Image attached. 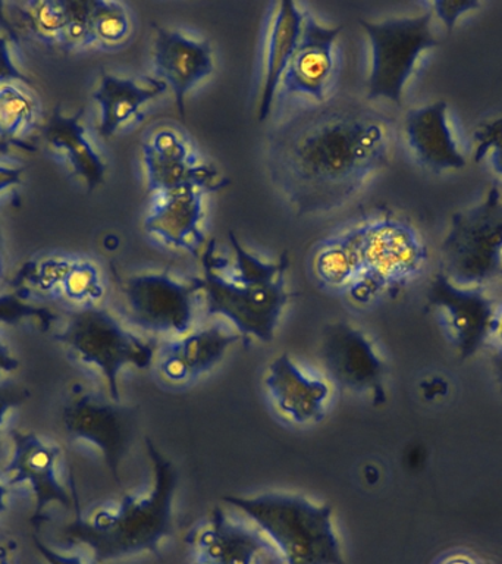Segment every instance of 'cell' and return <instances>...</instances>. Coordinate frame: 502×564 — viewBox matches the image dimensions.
<instances>
[{"mask_svg": "<svg viewBox=\"0 0 502 564\" xmlns=\"http://www.w3.org/2000/svg\"><path fill=\"white\" fill-rule=\"evenodd\" d=\"M26 167L17 159L0 156V205L7 194L13 192L24 181Z\"/></svg>", "mask_w": 502, "mask_h": 564, "instance_id": "d590c367", "label": "cell"}, {"mask_svg": "<svg viewBox=\"0 0 502 564\" xmlns=\"http://www.w3.org/2000/svg\"><path fill=\"white\" fill-rule=\"evenodd\" d=\"M9 487L2 478H0V513L8 509Z\"/></svg>", "mask_w": 502, "mask_h": 564, "instance_id": "60d3db41", "label": "cell"}, {"mask_svg": "<svg viewBox=\"0 0 502 564\" xmlns=\"http://www.w3.org/2000/svg\"><path fill=\"white\" fill-rule=\"evenodd\" d=\"M492 372L495 377L496 386L502 394V348L493 352L491 357Z\"/></svg>", "mask_w": 502, "mask_h": 564, "instance_id": "f35d334b", "label": "cell"}, {"mask_svg": "<svg viewBox=\"0 0 502 564\" xmlns=\"http://www.w3.org/2000/svg\"><path fill=\"white\" fill-rule=\"evenodd\" d=\"M205 194L194 185H183L162 193L161 202L144 220L145 231L157 236L166 245L200 258V249L206 247L200 227Z\"/></svg>", "mask_w": 502, "mask_h": 564, "instance_id": "d6986e66", "label": "cell"}, {"mask_svg": "<svg viewBox=\"0 0 502 564\" xmlns=\"http://www.w3.org/2000/svg\"><path fill=\"white\" fill-rule=\"evenodd\" d=\"M342 26L321 25L310 12L304 11L302 35L281 84L291 95L326 100V88L334 74L335 43Z\"/></svg>", "mask_w": 502, "mask_h": 564, "instance_id": "9a60e30c", "label": "cell"}, {"mask_svg": "<svg viewBox=\"0 0 502 564\" xmlns=\"http://www.w3.org/2000/svg\"><path fill=\"white\" fill-rule=\"evenodd\" d=\"M3 4L9 9V12H4V21L13 22V29L24 31L47 46L64 48L69 2L42 0Z\"/></svg>", "mask_w": 502, "mask_h": 564, "instance_id": "d4e9b609", "label": "cell"}, {"mask_svg": "<svg viewBox=\"0 0 502 564\" xmlns=\"http://www.w3.org/2000/svg\"><path fill=\"white\" fill-rule=\"evenodd\" d=\"M149 148L163 161L196 163L188 145L175 131L161 130L149 141Z\"/></svg>", "mask_w": 502, "mask_h": 564, "instance_id": "1f68e13d", "label": "cell"}, {"mask_svg": "<svg viewBox=\"0 0 502 564\" xmlns=\"http://www.w3.org/2000/svg\"><path fill=\"white\" fill-rule=\"evenodd\" d=\"M167 88L161 79H152L143 86L132 78L103 73L92 91V100L99 106V134L109 139L117 134L126 123L140 113L145 104L161 96Z\"/></svg>", "mask_w": 502, "mask_h": 564, "instance_id": "603a6c76", "label": "cell"}, {"mask_svg": "<svg viewBox=\"0 0 502 564\" xmlns=\"http://www.w3.org/2000/svg\"><path fill=\"white\" fill-rule=\"evenodd\" d=\"M197 293L200 290L194 280L179 282L166 271L137 273L122 284L131 321L159 334H188Z\"/></svg>", "mask_w": 502, "mask_h": 564, "instance_id": "7c38bea8", "label": "cell"}, {"mask_svg": "<svg viewBox=\"0 0 502 564\" xmlns=\"http://www.w3.org/2000/svg\"><path fill=\"white\" fill-rule=\"evenodd\" d=\"M198 558L209 564H255L272 550L262 532L251 531L229 520L220 509L211 511L209 522L194 533Z\"/></svg>", "mask_w": 502, "mask_h": 564, "instance_id": "7402d4cb", "label": "cell"}, {"mask_svg": "<svg viewBox=\"0 0 502 564\" xmlns=\"http://www.w3.org/2000/svg\"><path fill=\"white\" fill-rule=\"evenodd\" d=\"M473 162L489 159L493 172L502 178V117L482 122L473 132Z\"/></svg>", "mask_w": 502, "mask_h": 564, "instance_id": "f546056e", "label": "cell"}, {"mask_svg": "<svg viewBox=\"0 0 502 564\" xmlns=\"http://www.w3.org/2000/svg\"><path fill=\"white\" fill-rule=\"evenodd\" d=\"M498 339H500L501 348H502V315H500V321H498V328L495 333Z\"/></svg>", "mask_w": 502, "mask_h": 564, "instance_id": "ee69618b", "label": "cell"}, {"mask_svg": "<svg viewBox=\"0 0 502 564\" xmlns=\"http://www.w3.org/2000/svg\"><path fill=\"white\" fill-rule=\"evenodd\" d=\"M394 121L350 96L282 122L268 141L273 185L298 215L338 209L391 159Z\"/></svg>", "mask_w": 502, "mask_h": 564, "instance_id": "6da1fadb", "label": "cell"}, {"mask_svg": "<svg viewBox=\"0 0 502 564\" xmlns=\"http://www.w3.org/2000/svg\"><path fill=\"white\" fill-rule=\"evenodd\" d=\"M359 231L361 275L350 285L354 302L364 304L385 291L400 290L425 269L429 251L408 220L374 219L360 225Z\"/></svg>", "mask_w": 502, "mask_h": 564, "instance_id": "52a82bcc", "label": "cell"}, {"mask_svg": "<svg viewBox=\"0 0 502 564\" xmlns=\"http://www.w3.org/2000/svg\"><path fill=\"white\" fill-rule=\"evenodd\" d=\"M152 463V488L145 496L122 494L112 509H97L65 529L75 544L90 550L96 563H109L131 555L161 551L162 542L174 535V500L178 489V470L161 449L145 441Z\"/></svg>", "mask_w": 502, "mask_h": 564, "instance_id": "7a4b0ae2", "label": "cell"}, {"mask_svg": "<svg viewBox=\"0 0 502 564\" xmlns=\"http://www.w3.org/2000/svg\"><path fill=\"white\" fill-rule=\"evenodd\" d=\"M319 356L326 375L339 388L385 403L386 364L364 330L347 321L326 325Z\"/></svg>", "mask_w": 502, "mask_h": 564, "instance_id": "8fae6325", "label": "cell"}, {"mask_svg": "<svg viewBox=\"0 0 502 564\" xmlns=\"http://www.w3.org/2000/svg\"><path fill=\"white\" fill-rule=\"evenodd\" d=\"M193 564H209V563L203 562V560L198 558L197 562L193 563Z\"/></svg>", "mask_w": 502, "mask_h": 564, "instance_id": "f6af8a7d", "label": "cell"}, {"mask_svg": "<svg viewBox=\"0 0 502 564\" xmlns=\"http://www.w3.org/2000/svg\"><path fill=\"white\" fill-rule=\"evenodd\" d=\"M448 109L447 101H432L408 109L404 117L403 130L410 152L418 165L435 174L461 171L469 165L454 137Z\"/></svg>", "mask_w": 502, "mask_h": 564, "instance_id": "2e32d148", "label": "cell"}, {"mask_svg": "<svg viewBox=\"0 0 502 564\" xmlns=\"http://www.w3.org/2000/svg\"><path fill=\"white\" fill-rule=\"evenodd\" d=\"M55 338L75 359L99 370L113 401H121L119 373L128 366L149 369L159 348L156 343L127 329L101 306L69 311Z\"/></svg>", "mask_w": 502, "mask_h": 564, "instance_id": "5b68a950", "label": "cell"}, {"mask_svg": "<svg viewBox=\"0 0 502 564\" xmlns=\"http://www.w3.org/2000/svg\"><path fill=\"white\" fill-rule=\"evenodd\" d=\"M440 271L462 286L502 275V194L493 183L483 200L456 212L439 247Z\"/></svg>", "mask_w": 502, "mask_h": 564, "instance_id": "8992f818", "label": "cell"}, {"mask_svg": "<svg viewBox=\"0 0 502 564\" xmlns=\"http://www.w3.org/2000/svg\"><path fill=\"white\" fill-rule=\"evenodd\" d=\"M443 564H476V563L470 557H467V555H452V557L445 560V562Z\"/></svg>", "mask_w": 502, "mask_h": 564, "instance_id": "7bdbcfd3", "label": "cell"}, {"mask_svg": "<svg viewBox=\"0 0 502 564\" xmlns=\"http://www.w3.org/2000/svg\"><path fill=\"white\" fill-rule=\"evenodd\" d=\"M427 304L439 312L440 322L461 360L470 359L496 333L495 300L484 286H462L436 272L426 291Z\"/></svg>", "mask_w": 502, "mask_h": 564, "instance_id": "30bf717a", "label": "cell"}, {"mask_svg": "<svg viewBox=\"0 0 502 564\" xmlns=\"http://www.w3.org/2000/svg\"><path fill=\"white\" fill-rule=\"evenodd\" d=\"M502 276V275H501Z\"/></svg>", "mask_w": 502, "mask_h": 564, "instance_id": "bcb514c9", "label": "cell"}, {"mask_svg": "<svg viewBox=\"0 0 502 564\" xmlns=\"http://www.w3.org/2000/svg\"><path fill=\"white\" fill-rule=\"evenodd\" d=\"M33 544L37 553L42 555L46 564H86L79 554H62L59 551L53 550L46 542L37 536H33Z\"/></svg>", "mask_w": 502, "mask_h": 564, "instance_id": "8d00e7d4", "label": "cell"}, {"mask_svg": "<svg viewBox=\"0 0 502 564\" xmlns=\"http://www.w3.org/2000/svg\"><path fill=\"white\" fill-rule=\"evenodd\" d=\"M264 386L277 412L290 421L307 425L324 417L330 387L304 373L288 352H281L269 364Z\"/></svg>", "mask_w": 502, "mask_h": 564, "instance_id": "ac0fdd59", "label": "cell"}, {"mask_svg": "<svg viewBox=\"0 0 502 564\" xmlns=\"http://www.w3.org/2000/svg\"><path fill=\"white\" fill-rule=\"evenodd\" d=\"M222 500L259 528L285 564H346L329 505L290 492L223 496Z\"/></svg>", "mask_w": 502, "mask_h": 564, "instance_id": "277c9868", "label": "cell"}, {"mask_svg": "<svg viewBox=\"0 0 502 564\" xmlns=\"http://www.w3.org/2000/svg\"><path fill=\"white\" fill-rule=\"evenodd\" d=\"M92 46H118L130 35L131 20L126 7L108 0H90Z\"/></svg>", "mask_w": 502, "mask_h": 564, "instance_id": "f1b7e54d", "label": "cell"}, {"mask_svg": "<svg viewBox=\"0 0 502 564\" xmlns=\"http://www.w3.org/2000/svg\"><path fill=\"white\" fill-rule=\"evenodd\" d=\"M22 84H0V143L25 140L37 128L40 109L33 93Z\"/></svg>", "mask_w": 502, "mask_h": 564, "instance_id": "83f0119b", "label": "cell"}, {"mask_svg": "<svg viewBox=\"0 0 502 564\" xmlns=\"http://www.w3.org/2000/svg\"><path fill=\"white\" fill-rule=\"evenodd\" d=\"M20 368V360L13 356L8 344L0 338V381L7 379L8 375L15 372Z\"/></svg>", "mask_w": 502, "mask_h": 564, "instance_id": "74e56055", "label": "cell"}, {"mask_svg": "<svg viewBox=\"0 0 502 564\" xmlns=\"http://www.w3.org/2000/svg\"><path fill=\"white\" fill-rule=\"evenodd\" d=\"M429 9L414 17L391 18L382 22L360 20L370 43V70L365 82L369 100L403 105L405 87L413 77L423 53L440 42L432 30Z\"/></svg>", "mask_w": 502, "mask_h": 564, "instance_id": "ba28073f", "label": "cell"}, {"mask_svg": "<svg viewBox=\"0 0 502 564\" xmlns=\"http://www.w3.org/2000/svg\"><path fill=\"white\" fill-rule=\"evenodd\" d=\"M4 273H7V254H4L3 240L0 236V286L3 284Z\"/></svg>", "mask_w": 502, "mask_h": 564, "instance_id": "b9f144b4", "label": "cell"}, {"mask_svg": "<svg viewBox=\"0 0 502 564\" xmlns=\"http://www.w3.org/2000/svg\"><path fill=\"white\" fill-rule=\"evenodd\" d=\"M313 268L326 285L350 286L361 275L359 227L326 238L317 247Z\"/></svg>", "mask_w": 502, "mask_h": 564, "instance_id": "484cf974", "label": "cell"}, {"mask_svg": "<svg viewBox=\"0 0 502 564\" xmlns=\"http://www.w3.org/2000/svg\"><path fill=\"white\" fill-rule=\"evenodd\" d=\"M143 162L150 193H166L170 189L194 185L203 192H215L228 184L227 180L219 181L218 171L206 165L188 162L163 161L148 143L143 144Z\"/></svg>", "mask_w": 502, "mask_h": 564, "instance_id": "4316f807", "label": "cell"}, {"mask_svg": "<svg viewBox=\"0 0 502 564\" xmlns=\"http://www.w3.org/2000/svg\"><path fill=\"white\" fill-rule=\"evenodd\" d=\"M61 425L69 440L92 445L103 457L110 475L121 478V465L139 431V413L121 401L105 399L74 383L61 404Z\"/></svg>", "mask_w": 502, "mask_h": 564, "instance_id": "9c48e42d", "label": "cell"}, {"mask_svg": "<svg viewBox=\"0 0 502 564\" xmlns=\"http://www.w3.org/2000/svg\"><path fill=\"white\" fill-rule=\"evenodd\" d=\"M154 73L174 93L176 108L184 119L187 93L214 73L210 44L159 25H154Z\"/></svg>", "mask_w": 502, "mask_h": 564, "instance_id": "e0dca14e", "label": "cell"}, {"mask_svg": "<svg viewBox=\"0 0 502 564\" xmlns=\"http://www.w3.org/2000/svg\"><path fill=\"white\" fill-rule=\"evenodd\" d=\"M29 295H22L21 291L12 294H0V322L3 324H17L25 319H37L51 325L53 316L47 308L40 306L30 300Z\"/></svg>", "mask_w": 502, "mask_h": 564, "instance_id": "4dcf8cb0", "label": "cell"}, {"mask_svg": "<svg viewBox=\"0 0 502 564\" xmlns=\"http://www.w3.org/2000/svg\"><path fill=\"white\" fill-rule=\"evenodd\" d=\"M241 338L240 334L225 333L219 326L185 334L178 341L166 344L163 348L159 372L170 382L192 381L214 369Z\"/></svg>", "mask_w": 502, "mask_h": 564, "instance_id": "44dd1931", "label": "cell"}, {"mask_svg": "<svg viewBox=\"0 0 502 564\" xmlns=\"http://www.w3.org/2000/svg\"><path fill=\"white\" fill-rule=\"evenodd\" d=\"M0 84H22L31 87L30 78L13 55L12 40L3 34H0Z\"/></svg>", "mask_w": 502, "mask_h": 564, "instance_id": "e575fe53", "label": "cell"}, {"mask_svg": "<svg viewBox=\"0 0 502 564\" xmlns=\"http://www.w3.org/2000/svg\"><path fill=\"white\" fill-rule=\"evenodd\" d=\"M229 241L233 251L232 278L220 272L215 240L207 242L201 254L203 276L193 278L205 293L207 315L227 317L240 335L271 343L282 312L293 297L285 286L288 254H282L276 263L263 262L247 251L232 232Z\"/></svg>", "mask_w": 502, "mask_h": 564, "instance_id": "3957f363", "label": "cell"}, {"mask_svg": "<svg viewBox=\"0 0 502 564\" xmlns=\"http://www.w3.org/2000/svg\"><path fill=\"white\" fill-rule=\"evenodd\" d=\"M83 115V110L65 113L56 108L44 127L43 139L57 161L68 166L88 192H92L105 181L106 163L87 134Z\"/></svg>", "mask_w": 502, "mask_h": 564, "instance_id": "ffe728a7", "label": "cell"}, {"mask_svg": "<svg viewBox=\"0 0 502 564\" xmlns=\"http://www.w3.org/2000/svg\"><path fill=\"white\" fill-rule=\"evenodd\" d=\"M29 391L25 388L8 382L7 379L0 381V469L4 465V422L12 410L20 408L29 399Z\"/></svg>", "mask_w": 502, "mask_h": 564, "instance_id": "836d02e7", "label": "cell"}, {"mask_svg": "<svg viewBox=\"0 0 502 564\" xmlns=\"http://www.w3.org/2000/svg\"><path fill=\"white\" fill-rule=\"evenodd\" d=\"M12 542L0 533V564H12Z\"/></svg>", "mask_w": 502, "mask_h": 564, "instance_id": "ab89813d", "label": "cell"}, {"mask_svg": "<svg viewBox=\"0 0 502 564\" xmlns=\"http://www.w3.org/2000/svg\"><path fill=\"white\" fill-rule=\"evenodd\" d=\"M483 3L478 0H466V2H457V0H436V2H427L426 9H429L432 15L438 18L440 24L445 26L448 33L456 29L457 22L467 13L478 11Z\"/></svg>", "mask_w": 502, "mask_h": 564, "instance_id": "d6a6232c", "label": "cell"}, {"mask_svg": "<svg viewBox=\"0 0 502 564\" xmlns=\"http://www.w3.org/2000/svg\"><path fill=\"white\" fill-rule=\"evenodd\" d=\"M12 453L9 460L0 469V478L8 487L13 485H29L35 498L34 522L42 519L44 511L52 505H59L65 509H78L73 496L59 478V448L48 444L35 432L18 430L11 432Z\"/></svg>", "mask_w": 502, "mask_h": 564, "instance_id": "5bb4252c", "label": "cell"}, {"mask_svg": "<svg viewBox=\"0 0 502 564\" xmlns=\"http://www.w3.org/2000/svg\"><path fill=\"white\" fill-rule=\"evenodd\" d=\"M304 11L291 0L277 4L275 20L269 34L266 65L259 100V121L271 113L282 75L293 57L302 35Z\"/></svg>", "mask_w": 502, "mask_h": 564, "instance_id": "cb8c5ba5", "label": "cell"}, {"mask_svg": "<svg viewBox=\"0 0 502 564\" xmlns=\"http://www.w3.org/2000/svg\"><path fill=\"white\" fill-rule=\"evenodd\" d=\"M21 293L53 300L75 308L99 306L105 282L92 260L68 253H52L30 260L18 275Z\"/></svg>", "mask_w": 502, "mask_h": 564, "instance_id": "4fadbf2b", "label": "cell"}]
</instances>
